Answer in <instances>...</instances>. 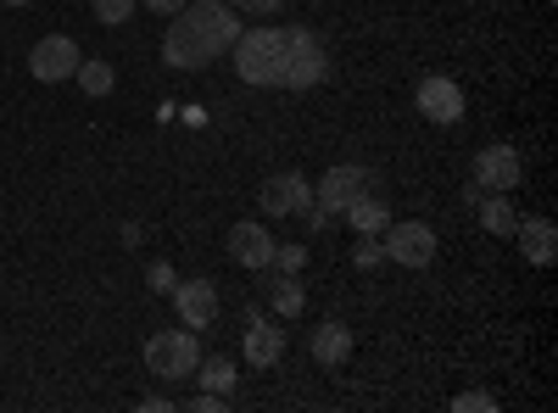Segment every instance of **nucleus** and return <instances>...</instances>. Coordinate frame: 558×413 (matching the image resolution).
<instances>
[{
  "instance_id": "nucleus-10",
  "label": "nucleus",
  "mask_w": 558,
  "mask_h": 413,
  "mask_svg": "<svg viewBox=\"0 0 558 413\" xmlns=\"http://www.w3.org/2000/svg\"><path fill=\"white\" fill-rule=\"evenodd\" d=\"M525 162L514 146H486L475 151V191H520Z\"/></svg>"
},
{
  "instance_id": "nucleus-28",
  "label": "nucleus",
  "mask_w": 558,
  "mask_h": 413,
  "mask_svg": "<svg viewBox=\"0 0 558 413\" xmlns=\"http://www.w3.org/2000/svg\"><path fill=\"white\" fill-rule=\"evenodd\" d=\"M223 408H229V397H223V391H202V397L191 402V413H223Z\"/></svg>"
},
{
  "instance_id": "nucleus-23",
  "label": "nucleus",
  "mask_w": 558,
  "mask_h": 413,
  "mask_svg": "<svg viewBox=\"0 0 558 413\" xmlns=\"http://www.w3.org/2000/svg\"><path fill=\"white\" fill-rule=\"evenodd\" d=\"M140 12V0H96V17L107 23V28H118V23H129Z\"/></svg>"
},
{
  "instance_id": "nucleus-12",
  "label": "nucleus",
  "mask_w": 558,
  "mask_h": 413,
  "mask_svg": "<svg viewBox=\"0 0 558 413\" xmlns=\"http://www.w3.org/2000/svg\"><path fill=\"white\" fill-rule=\"evenodd\" d=\"M173 307H179V325L184 330H213V318H218V286L213 280H179L173 286Z\"/></svg>"
},
{
  "instance_id": "nucleus-25",
  "label": "nucleus",
  "mask_w": 558,
  "mask_h": 413,
  "mask_svg": "<svg viewBox=\"0 0 558 413\" xmlns=\"http://www.w3.org/2000/svg\"><path fill=\"white\" fill-rule=\"evenodd\" d=\"M452 408H458V413H492V408H497V397H492V391H458V397H452Z\"/></svg>"
},
{
  "instance_id": "nucleus-17",
  "label": "nucleus",
  "mask_w": 558,
  "mask_h": 413,
  "mask_svg": "<svg viewBox=\"0 0 558 413\" xmlns=\"http://www.w3.org/2000/svg\"><path fill=\"white\" fill-rule=\"evenodd\" d=\"M514 223H520L514 196H508V191H486V202H481V229H486V235H514Z\"/></svg>"
},
{
  "instance_id": "nucleus-16",
  "label": "nucleus",
  "mask_w": 558,
  "mask_h": 413,
  "mask_svg": "<svg viewBox=\"0 0 558 413\" xmlns=\"http://www.w3.org/2000/svg\"><path fill=\"white\" fill-rule=\"evenodd\" d=\"M307 352H313V363L336 369V363H347V357H352V330L341 325V318H324V325L307 336Z\"/></svg>"
},
{
  "instance_id": "nucleus-18",
  "label": "nucleus",
  "mask_w": 558,
  "mask_h": 413,
  "mask_svg": "<svg viewBox=\"0 0 558 413\" xmlns=\"http://www.w3.org/2000/svg\"><path fill=\"white\" fill-rule=\"evenodd\" d=\"M268 302H274V313H279V318H296V313L307 307V286H302V274H274V280H268Z\"/></svg>"
},
{
  "instance_id": "nucleus-19",
  "label": "nucleus",
  "mask_w": 558,
  "mask_h": 413,
  "mask_svg": "<svg viewBox=\"0 0 558 413\" xmlns=\"http://www.w3.org/2000/svg\"><path fill=\"white\" fill-rule=\"evenodd\" d=\"M341 218H347V223L357 229V235H380V229L391 223V207H386V202H380L375 191H368V196H357V202H352V207H347Z\"/></svg>"
},
{
  "instance_id": "nucleus-24",
  "label": "nucleus",
  "mask_w": 558,
  "mask_h": 413,
  "mask_svg": "<svg viewBox=\"0 0 558 413\" xmlns=\"http://www.w3.org/2000/svg\"><path fill=\"white\" fill-rule=\"evenodd\" d=\"M173 286H179L173 263H151V268H146V291H157V296H173Z\"/></svg>"
},
{
  "instance_id": "nucleus-21",
  "label": "nucleus",
  "mask_w": 558,
  "mask_h": 413,
  "mask_svg": "<svg viewBox=\"0 0 558 413\" xmlns=\"http://www.w3.org/2000/svg\"><path fill=\"white\" fill-rule=\"evenodd\" d=\"M196 380H202V391H235V380H241V369H235V357H207V363H196Z\"/></svg>"
},
{
  "instance_id": "nucleus-3",
  "label": "nucleus",
  "mask_w": 558,
  "mask_h": 413,
  "mask_svg": "<svg viewBox=\"0 0 558 413\" xmlns=\"http://www.w3.org/2000/svg\"><path fill=\"white\" fill-rule=\"evenodd\" d=\"M324 73H330V57H324V45L313 28H286V89H313L324 84Z\"/></svg>"
},
{
  "instance_id": "nucleus-6",
  "label": "nucleus",
  "mask_w": 558,
  "mask_h": 413,
  "mask_svg": "<svg viewBox=\"0 0 558 413\" xmlns=\"http://www.w3.org/2000/svg\"><path fill=\"white\" fill-rule=\"evenodd\" d=\"M78 62H84V51H78V39H68V34H45V39H34V51H28V73L39 84H68L78 73Z\"/></svg>"
},
{
  "instance_id": "nucleus-1",
  "label": "nucleus",
  "mask_w": 558,
  "mask_h": 413,
  "mask_svg": "<svg viewBox=\"0 0 558 413\" xmlns=\"http://www.w3.org/2000/svg\"><path fill=\"white\" fill-rule=\"evenodd\" d=\"M229 57H235L241 84H257V89L286 84V28H241Z\"/></svg>"
},
{
  "instance_id": "nucleus-22",
  "label": "nucleus",
  "mask_w": 558,
  "mask_h": 413,
  "mask_svg": "<svg viewBox=\"0 0 558 413\" xmlns=\"http://www.w3.org/2000/svg\"><path fill=\"white\" fill-rule=\"evenodd\" d=\"M302 268H307V246H302V241L274 246V263H268V274H302Z\"/></svg>"
},
{
  "instance_id": "nucleus-20",
  "label": "nucleus",
  "mask_w": 558,
  "mask_h": 413,
  "mask_svg": "<svg viewBox=\"0 0 558 413\" xmlns=\"http://www.w3.org/2000/svg\"><path fill=\"white\" fill-rule=\"evenodd\" d=\"M73 78H78L84 96H96V101H101V96H112V84H118V73H112V62H107V57H84Z\"/></svg>"
},
{
  "instance_id": "nucleus-30",
  "label": "nucleus",
  "mask_w": 558,
  "mask_h": 413,
  "mask_svg": "<svg viewBox=\"0 0 558 413\" xmlns=\"http://www.w3.org/2000/svg\"><path fill=\"white\" fill-rule=\"evenodd\" d=\"M140 408H146V413H168L173 397H168V391H151V397H140Z\"/></svg>"
},
{
  "instance_id": "nucleus-9",
  "label": "nucleus",
  "mask_w": 558,
  "mask_h": 413,
  "mask_svg": "<svg viewBox=\"0 0 558 413\" xmlns=\"http://www.w3.org/2000/svg\"><path fill=\"white\" fill-rule=\"evenodd\" d=\"M257 207H263L268 218H291V212L313 207V185H307V179H302L296 168H286V173L263 179V191H257Z\"/></svg>"
},
{
  "instance_id": "nucleus-11",
  "label": "nucleus",
  "mask_w": 558,
  "mask_h": 413,
  "mask_svg": "<svg viewBox=\"0 0 558 413\" xmlns=\"http://www.w3.org/2000/svg\"><path fill=\"white\" fill-rule=\"evenodd\" d=\"M223 246H229V257H235L241 268L268 274V263H274V246H279V241L268 235V229H263L257 218H241L235 229H229V241H223Z\"/></svg>"
},
{
  "instance_id": "nucleus-5",
  "label": "nucleus",
  "mask_w": 558,
  "mask_h": 413,
  "mask_svg": "<svg viewBox=\"0 0 558 413\" xmlns=\"http://www.w3.org/2000/svg\"><path fill=\"white\" fill-rule=\"evenodd\" d=\"M380 235H386L380 246H386V257H391L397 268H430V263H436V229H430V223L408 218V223H386Z\"/></svg>"
},
{
  "instance_id": "nucleus-27",
  "label": "nucleus",
  "mask_w": 558,
  "mask_h": 413,
  "mask_svg": "<svg viewBox=\"0 0 558 413\" xmlns=\"http://www.w3.org/2000/svg\"><path fill=\"white\" fill-rule=\"evenodd\" d=\"M352 263H357V268H375V263H386V246H380L375 235H363V246L352 252Z\"/></svg>"
},
{
  "instance_id": "nucleus-15",
  "label": "nucleus",
  "mask_w": 558,
  "mask_h": 413,
  "mask_svg": "<svg viewBox=\"0 0 558 413\" xmlns=\"http://www.w3.org/2000/svg\"><path fill=\"white\" fill-rule=\"evenodd\" d=\"M514 241H520V257H525L531 268H547V263L558 257V229H553V218H520V223H514Z\"/></svg>"
},
{
  "instance_id": "nucleus-29",
  "label": "nucleus",
  "mask_w": 558,
  "mask_h": 413,
  "mask_svg": "<svg viewBox=\"0 0 558 413\" xmlns=\"http://www.w3.org/2000/svg\"><path fill=\"white\" fill-rule=\"evenodd\" d=\"M140 7H146V12H157V17H173V12H184V7H191V0H140Z\"/></svg>"
},
{
  "instance_id": "nucleus-2",
  "label": "nucleus",
  "mask_w": 558,
  "mask_h": 413,
  "mask_svg": "<svg viewBox=\"0 0 558 413\" xmlns=\"http://www.w3.org/2000/svg\"><path fill=\"white\" fill-rule=\"evenodd\" d=\"M196 363H202V341H196V330H157V336L146 341V375H157L162 386L191 380V375H196Z\"/></svg>"
},
{
  "instance_id": "nucleus-7",
  "label": "nucleus",
  "mask_w": 558,
  "mask_h": 413,
  "mask_svg": "<svg viewBox=\"0 0 558 413\" xmlns=\"http://www.w3.org/2000/svg\"><path fill=\"white\" fill-rule=\"evenodd\" d=\"M162 62L179 68V73H196V68H207V62H218V57H213V45L202 39V28L184 17V12H173V23H168V34H162Z\"/></svg>"
},
{
  "instance_id": "nucleus-8",
  "label": "nucleus",
  "mask_w": 558,
  "mask_h": 413,
  "mask_svg": "<svg viewBox=\"0 0 558 413\" xmlns=\"http://www.w3.org/2000/svg\"><path fill=\"white\" fill-rule=\"evenodd\" d=\"M184 17H191L196 28H202V39L213 45V57H223L229 51V45H235L241 39V12L235 7H229V0H191V7H184Z\"/></svg>"
},
{
  "instance_id": "nucleus-4",
  "label": "nucleus",
  "mask_w": 558,
  "mask_h": 413,
  "mask_svg": "<svg viewBox=\"0 0 558 413\" xmlns=\"http://www.w3.org/2000/svg\"><path fill=\"white\" fill-rule=\"evenodd\" d=\"M368 191H375V173L357 168V162H336V168L313 185V207H324V212L336 218V212H347V207H352L357 196H368Z\"/></svg>"
},
{
  "instance_id": "nucleus-13",
  "label": "nucleus",
  "mask_w": 558,
  "mask_h": 413,
  "mask_svg": "<svg viewBox=\"0 0 558 413\" xmlns=\"http://www.w3.org/2000/svg\"><path fill=\"white\" fill-rule=\"evenodd\" d=\"M241 352H246V363H257V369H274L279 357H286V330L274 325L268 313H246V341H241Z\"/></svg>"
},
{
  "instance_id": "nucleus-31",
  "label": "nucleus",
  "mask_w": 558,
  "mask_h": 413,
  "mask_svg": "<svg viewBox=\"0 0 558 413\" xmlns=\"http://www.w3.org/2000/svg\"><path fill=\"white\" fill-rule=\"evenodd\" d=\"M7 7H34V0H7Z\"/></svg>"
},
{
  "instance_id": "nucleus-26",
  "label": "nucleus",
  "mask_w": 558,
  "mask_h": 413,
  "mask_svg": "<svg viewBox=\"0 0 558 413\" xmlns=\"http://www.w3.org/2000/svg\"><path fill=\"white\" fill-rule=\"evenodd\" d=\"M229 7H235L241 17H274L279 7H286V0H229Z\"/></svg>"
},
{
  "instance_id": "nucleus-14",
  "label": "nucleus",
  "mask_w": 558,
  "mask_h": 413,
  "mask_svg": "<svg viewBox=\"0 0 558 413\" xmlns=\"http://www.w3.org/2000/svg\"><path fill=\"white\" fill-rule=\"evenodd\" d=\"M413 107L425 112L430 123H458V118H463V89H458V84H452L447 73H430L425 84H418Z\"/></svg>"
}]
</instances>
